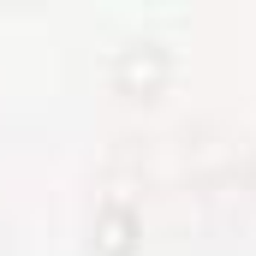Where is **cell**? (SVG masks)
<instances>
[{"label": "cell", "instance_id": "cell-1", "mask_svg": "<svg viewBox=\"0 0 256 256\" xmlns=\"http://www.w3.org/2000/svg\"><path fill=\"white\" fill-rule=\"evenodd\" d=\"M167 78H173V54H167L161 42H131V48L114 54V90H120L126 102H149V96H161Z\"/></svg>", "mask_w": 256, "mask_h": 256}, {"label": "cell", "instance_id": "cell-2", "mask_svg": "<svg viewBox=\"0 0 256 256\" xmlns=\"http://www.w3.org/2000/svg\"><path fill=\"white\" fill-rule=\"evenodd\" d=\"M137 208L131 202H102L96 208V226H90V250L96 256H131L137 250Z\"/></svg>", "mask_w": 256, "mask_h": 256}]
</instances>
